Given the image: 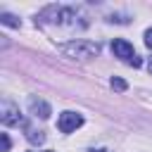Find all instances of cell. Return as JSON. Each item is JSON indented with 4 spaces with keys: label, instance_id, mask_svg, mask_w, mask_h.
I'll use <instances>...</instances> for the list:
<instances>
[{
    "label": "cell",
    "instance_id": "1",
    "mask_svg": "<svg viewBox=\"0 0 152 152\" xmlns=\"http://www.w3.org/2000/svg\"><path fill=\"white\" fill-rule=\"evenodd\" d=\"M36 24L40 26H55V28H64V31H83L88 26L86 21V14L78 10V7H66V5H50L45 7L38 17H36Z\"/></svg>",
    "mask_w": 152,
    "mask_h": 152
},
{
    "label": "cell",
    "instance_id": "2",
    "mask_svg": "<svg viewBox=\"0 0 152 152\" xmlns=\"http://www.w3.org/2000/svg\"><path fill=\"white\" fill-rule=\"evenodd\" d=\"M59 52H64L66 57H74V59H93L100 55V45L93 40H76L74 38L69 43H62Z\"/></svg>",
    "mask_w": 152,
    "mask_h": 152
},
{
    "label": "cell",
    "instance_id": "3",
    "mask_svg": "<svg viewBox=\"0 0 152 152\" xmlns=\"http://www.w3.org/2000/svg\"><path fill=\"white\" fill-rule=\"evenodd\" d=\"M112 52H114V57H119V59H124L126 64H131V66H142V59L135 55V50H133V45L128 43V40H124V38H114L112 40Z\"/></svg>",
    "mask_w": 152,
    "mask_h": 152
},
{
    "label": "cell",
    "instance_id": "4",
    "mask_svg": "<svg viewBox=\"0 0 152 152\" xmlns=\"http://www.w3.org/2000/svg\"><path fill=\"white\" fill-rule=\"evenodd\" d=\"M0 121L5 126H21L24 124V116L19 114V107L10 100H2L0 102Z\"/></svg>",
    "mask_w": 152,
    "mask_h": 152
},
{
    "label": "cell",
    "instance_id": "5",
    "mask_svg": "<svg viewBox=\"0 0 152 152\" xmlns=\"http://www.w3.org/2000/svg\"><path fill=\"white\" fill-rule=\"evenodd\" d=\"M81 126H83V116L76 114V112H62L59 119H57V128H59L62 133H74V131L81 128Z\"/></svg>",
    "mask_w": 152,
    "mask_h": 152
},
{
    "label": "cell",
    "instance_id": "6",
    "mask_svg": "<svg viewBox=\"0 0 152 152\" xmlns=\"http://www.w3.org/2000/svg\"><path fill=\"white\" fill-rule=\"evenodd\" d=\"M28 109L33 116H40V119H48L50 116V104L40 97H28Z\"/></svg>",
    "mask_w": 152,
    "mask_h": 152
},
{
    "label": "cell",
    "instance_id": "7",
    "mask_svg": "<svg viewBox=\"0 0 152 152\" xmlns=\"http://www.w3.org/2000/svg\"><path fill=\"white\" fill-rule=\"evenodd\" d=\"M0 21H2L5 26H12V28H19V24H21L14 14H7V12H2V14H0Z\"/></svg>",
    "mask_w": 152,
    "mask_h": 152
},
{
    "label": "cell",
    "instance_id": "8",
    "mask_svg": "<svg viewBox=\"0 0 152 152\" xmlns=\"http://www.w3.org/2000/svg\"><path fill=\"white\" fill-rule=\"evenodd\" d=\"M26 138H28V142H33V145H40V142L45 140V135H43V131H33V128H31V131L26 133Z\"/></svg>",
    "mask_w": 152,
    "mask_h": 152
},
{
    "label": "cell",
    "instance_id": "9",
    "mask_svg": "<svg viewBox=\"0 0 152 152\" xmlns=\"http://www.w3.org/2000/svg\"><path fill=\"white\" fill-rule=\"evenodd\" d=\"M112 88H114V90H119V93H124L128 86H126V81H124V78H119V76H112Z\"/></svg>",
    "mask_w": 152,
    "mask_h": 152
},
{
    "label": "cell",
    "instance_id": "10",
    "mask_svg": "<svg viewBox=\"0 0 152 152\" xmlns=\"http://www.w3.org/2000/svg\"><path fill=\"white\" fill-rule=\"evenodd\" d=\"M10 145H12V142H10V135H7V133H2V152H7V150H10Z\"/></svg>",
    "mask_w": 152,
    "mask_h": 152
},
{
    "label": "cell",
    "instance_id": "11",
    "mask_svg": "<svg viewBox=\"0 0 152 152\" xmlns=\"http://www.w3.org/2000/svg\"><path fill=\"white\" fill-rule=\"evenodd\" d=\"M145 45L152 50V28H147V31H145Z\"/></svg>",
    "mask_w": 152,
    "mask_h": 152
},
{
    "label": "cell",
    "instance_id": "12",
    "mask_svg": "<svg viewBox=\"0 0 152 152\" xmlns=\"http://www.w3.org/2000/svg\"><path fill=\"white\" fill-rule=\"evenodd\" d=\"M147 69H150V74H152V57H150V62H147Z\"/></svg>",
    "mask_w": 152,
    "mask_h": 152
},
{
    "label": "cell",
    "instance_id": "13",
    "mask_svg": "<svg viewBox=\"0 0 152 152\" xmlns=\"http://www.w3.org/2000/svg\"><path fill=\"white\" fill-rule=\"evenodd\" d=\"M90 152H104V150H90Z\"/></svg>",
    "mask_w": 152,
    "mask_h": 152
}]
</instances>
